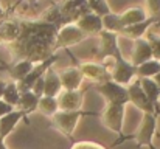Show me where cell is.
Returning <instances> with one entry per match:
<instances>
[{
  "instance_id": "obj_14",
  "label": "cell",
  "mask_w": 160,
  "mask_h": 149,
  "mask_svg": "<svg viewBox=\"0 0 160 149\" xmlns=\"http://www.w3.org/2000/svg\"><path fill=\"white\" fill-rule=\"evenodd\" d=\"M76 27L82 31V34L87 37V36H97L100 34L104 28H103V19L93 12H89V14H84L78 22H76Z\"/></svg>"
},
{
  "instance_id": "obj_29",
  "label": "cell",
  "mask_w": 160,
  "mask_h": 149,
  "mask_svg": "<svg viewBox=\"0 0 160 149\" xmlns=\"http://www.w3.org/2000/svg\"><path fill=\"white\" fill-rule=\"evenodd\" d=\"M145 2H146L148 17H152L160 22V0H145Z\"/></svg>"
},
{
  "instance_id": "obj_31",
  "label": "cell",
  "mask_w": 160,
  "mask_h": 149,
  "mask_svg": "<svg viewBox=\"0 0 160 149\" xmlns=\"http://www.w3.org/2000/svg\"><path fill=\"white\" fill-rule=\"evenodd\" d=\"M152 81H154V82H156V84L160 87V72L156 75V76H154V78H152Z\"/></svg>"
},
{
  "instance_id": "obj_32",
  "label": "cell",
  "mask_w": 160,
  "mask_h": 149,
  "mask_svg": "<svg viewBox=\"0 0 160 149\" xmlns=\"http://www.w3.org/2000/svg\"><path fill=\"white\" fill-rule=\"evenodd\" d=\"M5 84H6V82H0V99H2V95H3V90H5Z\"/></svg>"
},
{
  "instance_id": "obj_5",
  "label": "cell",
  "mask_w": 160,
  "mask_h": 149,
  "mask_svg": "<svg viewBox=\"0 0 160 149\" xmlns=\"http://www.w3.org/2000/svg\"><path fill=\"white\" fill-rule=\"evenodd\" d=\"M157 131V115L154 113H145L140 129L137 132V135L134 137L138 146H146L148 149H156L152 145L154 140V134Z\"/></svg>"
},
{
  "instance_id": "obj_3",
  "label": "cell",
  "mask_w": 160,
  "mask_h": 149,
  "mask_svg": "<svg viewBox=\"0 0 160 149\" xmlns=\"http://www.w3.org/2000/svg\"><path fill=\"white\" fill-rule=\"evenodd\" d=\"M97 90L100 95H103L107 104H120V106H126L129 102V93H128V87L120 86L117 82H113L112 79L106 81L103 84H97Z\"/></svg>"
},
{
  "instance_id": "obj_16",
  "label": "cell",
  "mask_w": 160,
  "mask_h": 149,
  "mask_svg": "<svg viewBox=\"0 0 160 149\" xmlns=\"http://www.w3.org/2000/svg\"><path fill=\"white\" fill-rule=\"evenodd\" d=\"M151 59H154V57H152V50H151L149 42L145 37L134 41V51H132L131 64L138 67V65H142V64H145L146 61H151Z\"/></svg>"
},
{
  "instance_id": "obj_9",
  "label": "cell",
  "mask_w": 160,
  "mask_h": 149,
  "mask_svg": "<svg viewBox=\"0 0 160 149\" xmlns=\"http://www.w3.org/2000/svg\"><path fill=\"white\" fill-rule=\"evenodd\" d=\"M128 93H129V102H132L137 109H140L145 113H154V115H157L156 107L148 99L146 93L143 92V89L140 86V81L137 78L128 86Z\"/></svg>"
},
{
  "instance_id": "obj_15",
  "label": "cell",
  "mask_w": 160,
  "mask_h": 149,
  "mask_svg": "<svg viewBox=\"0 0 160 149\" xmlns=\"http://www.w3.org/2000/svg\"><path fill=\"white\" fill-rule=\"evenodd\" d=\"M20 120H25V123H28L27 115H25L22 110H19V109H14V110L9 112L8 115L2 117V118H0V140H5V138L16 129V126L19 124Z\"/></svg>"
},
{
  "instance_id": "obj_22",
  "label": "cell",
  "mask_w": 160,
  "mask_h": 149,
  "mask_svg": "<svg viewBox=\"0 0 160 149\" xmlns=\"http://www.w3.org/2000/svg\"><path fill=\"white\" fill-rule=\"evenodd\" d=\"M39 97H36L31 90L30 92H23L20 93V99H19V104H17V109L22 110L25 115L38 110V106H39Z\"/></svg>"
},
{
  "instance_id": "obj_24",
  "label": "cell",
  "mask_w": 160,
  "mask_h": 149,
  "mask_svg": "<svg viewBox=\"0 0 160 149\" xmlns=\"http://www.w3.org/2000/svg\"><path fill=\"white\" fill-rule=\"evenodd\" d=\"M2 99H3L6 104L12 106L14 109L17 107L19 99H20V92H19V89H17V82L9 81V82H6V84H5V90H3Z\"/></svg>"
},
{
  "instance_id": "obj_2",
  "label": "cell",
  "mask_w": 160,
  "mask_h": 149,
  "mask_svg": "<svg viewBox=\"0 0 160 149\" xmlns=\"http://www.w3.org/2000/svg\"><path fill=\"white\" fill-rule=\"evenodd\" d=\"M93 113L84 112V110H58L52 117L53 124L65 135H72L78 126V121L81 117H90Z\"/></svg>"
},
{
  "instance_id": "obj_8",
  "label": "cell",
  "mask_w": 160,
  "mask_h": 149,
  "mask_svg": "<svg viewBox=\"0 0 160 149\" xmlns=\"http://www.w3.org/2000/svg\"><path fill=\"white\" fill-rule=\"evenodd\" d=\"M84 79H89L95 84H103L106 81H110V72L107 68V62H84L78 65Z\"/></svg>"
},
{
  "instance_id": "obj_12",
  "label": "cell",
  "mask_w": 160,
  "mask_h": 149,
  "mask_svg": "<svg viewBox=\"0 0 160 149\" xmlns=\"http://www.w3.org/2000/svg\"><path fill=\"white\" fill-rule=\"evenodd\" d=\"M62 90H79L81 84L84 81V76L79 70V67H65L58 72Z\"/></svg>"
},
{
  "instance_id": "obj_10",
  "label": "cell",
  "mask_w": 160,
  "mask_h": 149,
  "mask_svg": "<svg viewBox=\"0 0 160 149\" xmlns=\"http://www.w3.org/2000/svg\"><path fill=\"white\" fill-rule=\"evenodd\" d=\"M100 50H101V59L104 61L106 57H112L113 61H118L123 57L121 50L118 48V34L110 33L103 30L100 34Z\"/></svg>"
},
{
  "instance_id": "obj_1",
  "label": "cell",
  "mask_w": 160,
  "mask_h": 149,
  "mask_svg": "<svg viewBox=\"0 0 160 149\" xmlns=\"http://www.w3.org/2000/svg\"><path fill=\"white\" fill-rule=\"evenodd\" d=\"M58 27L47 20H20V34L9 44L17 61L39 64L58 51Z\"/></svg>"
},
{
  "instance_id": "obj_4",
  "label": "cell",
  "mask_w": 160,
  "mask_h": 149,
  "mask_svg": "<svg viewBox=\"0 0 160 149\" xmlns=\"http://www.w3.org/2000/svg\"><path fill=\"white\" fill-rule=\"evenodd\" d=\"M59 59V56H58V53L53 54L52 57H48V59H45V61H42V62H39V64H34V67H33V70L20 81V82H17V89H19V92L20 93H23V92H30L31 89H33V86H34V82L39 79V78H42L45 73H47V70L48 68H52L53 67V64Z\"/></svg>"
},
{
  "instance_id": "obj_23",
  "label": "cell",
  "mask_w": 160,
  "mask_h": 149,
  "mask_svg": "<svg viewBox=\"0 0 160 149\" xmlns=\"http://www.w3.org/2000/svg\"><path fill=\"white\" fill-rule=\"evenodd\" d=\"M159 72H160V61L151 59V61H146L145 64L137 67V78L138 79H143V78L152 79Z\"/></svg>"
},
{
  "instance_id": "obj_27",
  "label": "cell",
  "mask_w": 160,
  "mask_h": 149,
  "mask_svg": "<svg viewBox=\"0 0 160 149\" xmlns=\"http://www.w3.org/2000/svg\"><path fill=\"white\" fill-rule=\"evenodd\" d=\"M87 5H89L90 12L100 16L101 19L106 17V16H109V14H112L107 0H87Z\"/></svg>"
},
{
  "instance_id": "obj_33",
  "label": "cell",
  "mask_w": 160,
  "mask_h": 149,
  "mask_svg": "<svg viewBox=\"0 0 160 149\" xmlns=\"http://www.w3.org/2000/svg\"><path fill=\"white\" fill-rule=\"evenodd\" d=\"M0 149H8L5 146V143H3V140H0Z\"/></svg>"
},
{
  "instance_id": "obj_18",
  "label": "cell",
  "mask_w": 160,
  "mask_h": 149,
  "mask_svg": "<svg viewBox=\"0 0 160 149\" xmlns=\"http://www.w3.org/2000/svg\"><path fill=\"white\" fill-rule=\"evenodd\" d=\"M146 19H148V12H146V9H143L140 6L128 8L126 11H123L120 14V22H121L123 28L132 27V25H137V23H142Z\"/></svg>"
},
{
  "instance_id": "obj_7",
  "label": "cell",
  "mask_w": 160,
  "mask_h": 149,
  "mask_svg": "<svg viewBox=\"0 0 160 149\" xmlns=\"http://www.w3.org/2000/svg\"><path fill=\"white\" fill-rule=\"evenodd\" d=\"M110 76L113 82L128 87L137 78V67L132 65L124 57H121L118 61H113V70L110 72Z\"/></svg>"
},
{
  "instance_id": "obj_28",
  "label": "cell",
  "mask_w": 160,
  "mask_h": 149,
  "mask_svg": "<svg viewBox=\"0 0 160 149\" xmlns=\"http://www.w3.org/2000/svg\"><path fill=\"white\" fill-rule=\"evenodd\" d=\"M149 45H151V50H152V57L160 61V36H154L152 33H148L146 37H145Z\"/></svg>"
},
{
  "instance_id": "obj_20",
  "label": "cell",
  "mask_w": 160,
  "mask_h": 149,
  "mask_svg": "<svg viewBox=\"0 0 160 149\" xmlns=\"http://www.w3.org/2000/svg\"><path fill=\"white\" fill-rule=\"evenodd\" d=\"M138 81H140V86H142L143 92L146 93L148 99L152 102V106L156 107L157 115L160 117V87L149 78H143V79H138Z\"/></svg>"
},
{
  "instance_id": "obj_26",
  "label": "cell",
  "mask_w": 160,
  "mask_h": 149,
  "mask_svg": "<svg viewBox=\"0 0 160 149\" xmlns=\"http://www.w3.org/2000/svg\"><path fill=\"white\" fill-rule=\"evenodd\" d=\"M103 28L106 31H110V33H115V34H120L121 30H123V25L120 22V14H109L106 17H103Z\"/></svg>"
},
{
  "instance_id": "obj_34",
  "label": "cell",
  "mask_w": 160,
  "mask_h": 149,
  "mask_svg": "<svg viewBox=\"0 0 160 149\" xmlns=\"http://www.w3.org/2000/svg\"><path fill=\"white\" fill-rule=\"evenodd\" d=\"M27 2H28V3H31V5H33V3H36V2H39V0H27Z\"/></svg>"
},
{
  "instance_id": "obj_21",
  "label": "cell",
  "mask_w": 160,
  "mask_h": 149,
  "mask_svg": "<svg viewBox=\"0 0 160 149\" xmlns=\"http://www.w3.org/2000/svg\"><path fill=\"white\" fill-rule=\"evenodd\" d=\"M33 67H34V64H33L31 61L22 59V61L14 62V64L8 68V73H9V76H11V79H12L14 82H20V81L33 70Z\"/></svg>"
},
{
  "instance_id": "obj_11",
  "label": "cell",
  "mask_w": 160,
  "mask_h": 149,
  "mask_svg": "<svg viewBox=\"0 0 160 149\" xmlns=\"http://www.w3.org/2000/svg\"><path fill=\"white\" fill-rule=\"evenodd\" d=\"M84 39H86V36L76 27V23H67L58 30V50L73 47V45L82 42Z\"/></svg>"
},
{
  "instance_id": "obj_25",
  "label": "cell",
  "mask_w": 160,
  "mask_h": 149,
  "mask_svg": "<svg viewBox=\"0 0 160 149\" xmlns=\"http://www.w3.org/2000/svg\"><path fill=\"white\" fill-rule=\"evenodd\" d=\"M38 110H41L44 115H47V117H50V118H52L54 113L59 110L58 98H53V97H42V98L39 99Z\"/></svg>"
},
{
  "instance_id": "obj_17",
  "label": "cell",
  "mask_w": 160,
  "mask_h": 149,
  "mask_svg": "<svg viewBox=\"0 0 160 149\" xmlns=\"http://www.w3.org/2000/svg\"><path fill=\"white\" fill-rule=\"evenodd\" d=\"M62 92V86H61V79L58 72L53 67L47 70V73L44 75V97H53L58 98Z\"/></svg>"
},
{
  "instance_id": "obj_6",
  "label": "cell",
  "mask_w": 160,
  "mask_h": 149,
  "mask_svg": "<svg viewBox=\"0 0 160 149\" xmlns=\"http://www.w3.org/2000/svg\"><path fill=\"white\" fill-rule=\"evenodd\" d=\"M103 123L107 129L123 137V121H124V106L120 104H107L101 113Z\"/></svg>"
},
{
  "instance_id": "obj_30",
  "label": "cell",
  "mask_w": 160,
  "mask_h": 149,
  "mask_svg": "<svg viewBox=\"0 0 160 149\" xmlns=\"http://www.w3.org/2000/svg\"><path fill=\"white\" fill-rule=\"evenodd\" d=\"M12 110H14L12 106H9V104H6L3 99H0V118L5 117V115H8V113L12 112Z\"/></svg>"
},
{
  "instance_id": "obj_13",
  "label": "cell",
  "mask_w": 160,
  "mask_h": 149,
  "mask_svg": "<svg viewBox=\"0 0 160 149\" xmlns=\"http://www.w3.org/2000/svg\"><path fill=\"white\" fill-rule=\"evenodd\" d=\"M84 92L79 90H62L58 97L59 110H81Z\"/></svg>"
},
{
  "instance_id": "obj_19",
  "label": "cell",
  "mask_w": 160,
  "mask_h": 149,
  "mask_svg": "<svg viewBox=\"0 0 160 149\" xmlns=\"http://www.w3.org/2000/svg\"><path fill=\"white\" fill-rule=\"evenodd\" d=\"M154 23L157 25V23H160V22L159 20H156V19H152V17H148V19H146L145 22H142V23H137V25H132V27H126V28H123L120 34H121V36H126V37H129V39H132V41H137V39H142Z\"/></svg>"
}]
</instances>
